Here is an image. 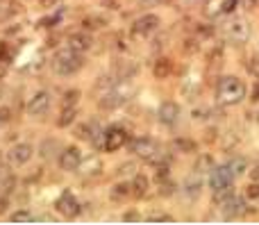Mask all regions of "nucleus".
<instances>
[{
  "label": "nucleus",
  "instance_id": "obj_1",
  "mask_svg": "<svg viewBox=\"0 0 259 225\" xmlns=\"http://www.w3.org/2000/svg\"><path fill=\"white\" fill-rule=\"evenodd\" d=\"M50 69H53L59 78H71V75L80 73V71L84 69V55L66 46V48H62V50H57L53 55V60H50Z\"/></svg>",
  "mask_w": 259,
  "mask_h": 225
},
{
  "label": "nucleus",
  "instance_id": "obj_2",
  "mask_svg": "<svg viewBox=\"0 0 259 225\" xmlns=\"http://www.w3.org/2000/svg\"><path fill=\"white\" fill-rule=\"evenodd\" d=\"M245 93H248L245 84L234 75H225L216 84V96L223 105H239L245 100Z\"/></svg>",
  "mask_w": 259,
  "mask_h": 225
},
{
  "label": "nucleus",
  "instance_id": "obj_3",
  "mask_svg": "<svg viewBox=\"0 0 259 225\" xmlns=\"http://www.w3.org/2000/svg\"><path fill=\"white\" fill-rule=\"evenodd\" d=\"M127 141H130V134H127L125 128H121V125H109L102 132V137H100L98 148L102 152H116V150H121V148H125Z\"/></svg>",
  "mask_w": 259,
  "mask_h": 225
},
{
  "label": "nucleus",
  "instance_id": "obj_4",
  "mask_svg": "<svg viewBox=\"0 0 259 225\" xmlns=\"http://www.w3.org/2000/svg\"><path fill=\"white\" fill-rule=\"evenodd\" d=\"M125 148L134 157H139V159H143V161H150L159 150H162V148H159V143L154 141V139H150V137H134V139H130Z\"/></svg>",
  "mask_w": 259,
  "mask_h": 225
},
{
  "label": "nucleus",
  "instance_id": "obj_5",
  "mask_svg": "<svg viewBox=\"0 0 259 225\" xmlns=\"http://www.w3.org/2000/svg\"><path fill=\"white\" fill-rule=\"evenodd\" d=\"M159 25H162V21H159L157 14H143L132 23L130 34H132V39H148L154 32H159Z\"/></svg>",
  "mask_w": 259,
  "mask_h": 225
},
{
  "label": "nucleus",
  "instance_id": "obj_6",
  "mask_svg": "<svg viewBox=\"0 0 259 225\" xmlns=\"http://www.w3.org/2000/svg\"><path fill=\"white\" fill-rule=\"evenodd\" d=\"M55 211H57L59 216H64V218H75V216L82 214V202L75 198V193L66 189V191H62L59 198L55 200Z\"/></svg>",
  "mask_w": 259,
  "mask_h": 225
},
{
  "label": "nucleus",
  "instance_id": "obj_7",
  "mask_svg": "<svg viewBox=\"0 0 259 225\" xmlns=\"http://www.w3.org/2000/svg\"><path fill=\"white\" fill-rule=\"evenodd\" d=\"M234 180H236V175L232 173L230 164H223V166H214V168L209 171L207 184H209V189H212V193H214V191H221V189H225V187H232Z\"/></svg>",
  "mask_w": 259,
  "mask_h": 225
},
{
  "label": "nucleus",
  "instance_id": "obj_8",
  "mask_svg": "<svg viewBox=\"0 0 259 225\" xmlns=\"http://www.w3.org/2000/svg\"><path fill=\"white\" fill-rule=\"evenodd\" d=\"M59 168L66 171V173H75L77 168L82 166V161H84V157H82V150L77 146H64L62 150H59Z\"/></svg>",
  "mask_w": 259,
  "mask_h": 225
},
{
  "label": "nucleus",
  "instance_id": "obj_9",
  "mask_svg": "<svg viewBox=\"0 0 259 225\" xmlns=\"http://www.w3.org/2000/svg\"><path fill=\"white\" fill-rule=\"evenodd\" d=\"M50 105H53V96H50V91H36L34 96L30 98V102H27V114L32 116V119H41L43 114H48L50 111Z\"/></svg>",
  "mask_w": 259,
  "mask_h": 225
},
{
  "label": "nucleus",
  "instance_id": "obj_10",
  "mask_svg": "<svg viewBox=\"0 0 259 225\" xmlns=\"http://www.w3.org/2000/svg\"><path fill=\"white\" fill-rule=\"evenodd\" d=\"M180 116H182V107L175 100H164L157 109V121L162 125H168V128L180 123Z\"/></svg>",
  "mask_w": 259,
  "mask_h": 225
},
{
  "label": "nucleus",
  "instance_id": "obj_11",
  "mask_svg": "<svg viewBox=\"0 0 259 225\" xmlns=\"http://www.w3.org/2000/svg\"><path fill=\"white\" fill-rule=\"evenodd\" d=\"M225 34L232 43L241 46V43H245L250 39V25L245 23L243 19H232L230 23L225 25Z\"/></svg>",
  "mask_w": 259,
  "mask_h": 225
},
{
  "label": "nucleus",
  "instance_id": "obj_12",
  "mask_svg": "<svg viewBox=\"0 0 259 225\" xmlns=\"http://www.w3.org/2000/svg\"><path fill=\"white\" fill-rule=\"evenodd\" d=\"M32 157H34V146H32V143H25V141L12 146V150L7 152V159L12 166H25Z\"/></svg>",
  "mask_w": 259,
  "mask_h": 225
},
{
  "label": "nucleus",
  "instance_id": "obj_13",
  "mask_svg": "<svg viewBox=\"0 0 259 225\" xmlns=\"http://www.w3.org/2000/svg\"><path fill=\"white\" fill-rule=\"evenodd\" d=\"M221 209H223V218H241V216L248 214V200H245V196L234 193L227 200V205H223Z\"/></svg>",
  "mask_w": 259,
  "mask_h": 225
},
{
  "label": "nucleus",
  "instance_id": "obj_14",
  "mask_svg": "<svg viewBox=\"0 0 259 225\" xmlns=\"http://www.w3.org/2000/svg\"><path fill=\"white\" fill-rule=\"evenodd\" d=\"M75 137L80 139V141L95 143V146H98L100 137H102V128H100L95 121H86V123H80L75 128Z\"/></svg>",
  "mask_w": 259,
  "mask_h": 225
},
{
  "label": "nucleus",
  "instance_id": "obj_15",
  "mask_svg": "<svg viewBox=\"0 0 259 225\" xmlns=\"http://www.w3.org/2000/svg\"><path fill=\"white\" fill-rule=\"evenodd\" d=\"M66 46L84 55V52H89L91 48H93V39H91V32H86V30H77V32H71V34L66 37Z\"/></svg>",
  "mask_w": 259,
  "mask_h": 225
},
{
  "label": "nucleus",
  "instance_id": "obj_16",
  "mask_svg": "<svg viewBox=\"0 0 259 225\" xmlns=\"http://www.w3.org/2000/svg\"><path fill=\"white\" fill-rule=\"evenodd\" d=\"M125 102H127V93L121 91L118 87H114L112 91H107V93H102V96H100L98 105H100V109L112 111V109H118V107H123Z\"/></svg>",
  "mask_w": 259,
  "mask_h": 225
},
{
  "label": "nucleus",
  "instance_id": "obj_17",
  "mask_svg": "<svg viewBox=\"0 0 259 225\" xmlns=\"http://www.w3.org/2000/svg\"><path fill=\"white\" fill-rule=\"evenodd\" d=\"M202 187H204L202 175L193 173L184 180V184H182V196H184L186 200H198L200 193H202Z\"/></svg>",
  "mask_w": 259,
  "mask_h": 225
},
{
  "label": "nucleus",
  "instance_id": "obj_18",
  "mask_svg": "<svg viewBox=\"0 0 259 225\" xmlns=\"http://www.w3.org/2000/svg\"><path fill=\"white\" fill-rule=\"evenodd\" d=\"M112 73L118 82H127V80H132L136 73H139V66H136L132 60H118L116 64H114Z\"/></svg>",
  "mask_w": 259,
  "mask_h": 225
},
{
  "label": "nucleus",
  "instance_id": "obj_19",
  "mask_svg": "<svg viewBox=\"0 0 259 225\" xmlns=\"http://www.w3.org/2000/svg\"><path fill=\"white\" fill-rule=\"evenodd\" d=\"M130 187H132V198H136V200H143L145 196H148L150 191V180L145 178L143 173H134L130 180Z\"/></svg>",
  "mask_w": 259,
  "mask_h": 225
},
{
  "label": "nucleus",
  "instance_id": "obj_20",
  "mask_svg": "<svg viewBox=\"0 0 259 225\" xmlns=\"http://www.w3.org/2000/svg\"><path fill=\"white\" fill-rule=\"evenodd\" d=\"M130 196H132V187H130V182H125V180L114 182L112 189H109V200L112 202H125Z\"/></svg>",
  "mask_w": 259,
  "mask_h": 225
},
{
  "label": "nucleus",
  "instance_id": "obj_21",
  "mask_svg": "<svg viewBox=\"0 0 259 225\" xmlns=\"http://www.w3.org/2000/svg\"><path fill=\"white\" fill-rule=\"evenodd\" d=\"M173 73V62L168 57H157L152 64V75L154 80H168Z\"/></svg>",
  "mask_w": 259,
  "mask_h": 225
},
{
  "label": "nucleus",
  "instance_id": "obj_22",
  "mask_svg": "<svg viewBox=\"0 0 259 225\" xmlns=\"http://www.w3.org/2000/svg\"><path fill=\"white\" fill-rule=\"evenodd\" d=\"M173 150L182 152V155H193V152H198V143L189 137H175L173 139Z\"/></svg>",
  "mask_w": 259,
  "mask_h": 225
},
{
  "label": "nucleus",
  "instance_id": "obj_23",
  "mask_svg": "<svg viewBox=\"0 0 259 225\" xmlns=\"http://www.w3.org/2000/svg\"><path fill=\"white\" fill-rule=\"evenodd\" d=\"M102 28H107V19L100 14H89L82 19V30H86V32H95Z\"/></svg>",
  "mask_w": 259,
  "mask_h": 225
},
{
  "label": "nucleus",
  "instance_id": "obj_24",
  "mask_svg": "<svg viewBox=\"0 0 259 225\" xmlns=\"http://www.w3.org/2000/svg\"><path fill=\"white\" fill-rule=\"evenodd\" d=\"M59 150H62V146H59L57 139H43V141H41V146H39L41 159H53Z\"/></svg>",
  "mask_w": 259,
  "mask_h": 225
},
{
  "label": "nucleus",
  "instance_id": "obj_25",
  "mask_svg": "<svg viewBox=\"0 0 259 225\" xmlns=\"http://www.w3.org/2000/svg\"><path fill=\"white\" fill-rule=\"evenodd\" d=\"M223 60H225V43H214L212 50L207 52V64L209 66H221Z\"/></svg>",
  "mask_w": 259,
  "mask_h": 225
},
{
  "label": "nucleus",
  "instance_id": "obj_26",
  "mask_svg": "<svg viewBox=\"0 0 259 225\" xmlns=\"http://www.w3.org/2000/svg\"><path fill=\"white\" fill-rule=\"evenodd\" d=\"M77 119V105H71V107H62V114L57 119V128H68L73 125Z\"/></svg>",
  "mask_w": 259,
  "mask_h": 225
},
{
  "label": "nucleus",
  "instance_id": "obj_27",
  "mask_svg": "<svg viewBox=\"0 0 259 225\" xmlns=\"http://www.w3.org/2000/svg\"><path fill=\"white\" fill-rule=\"evenodd\" d=\"M114 87H118V80L114 78V73L112 75H100L98 80H95V84H93V89H95V93H107V91H112Z\"/></svg>",
  "mask_w": 259,
  "mask_h": 225
},
{
  "label": "nucleus",
  "instance_id": "obj_28",
  "mask_svg": "<svg viewBox=\"0 0 259 225\" xmlns=\"http://www.w3.org/2000/svg\"><path fill=\"white\" fill-rule=\"evenodd\" d=\"M214 166H216V164H214V157L204 152V155H198V159H195V168H193V171H195V173H200V175H204V173L209 175V171H212Z\"/></svg>",
  "mask_w": 259,
  "mask_h": 225
},
{
  "label": "nucleus",
  "instance_id": "obj_29",
  "mask_svg": "<svg viewBox=\"0 0 259 225\" xmlns=\"http://www.w3.org/2000/svg\"><path fill=\"white\" fill-rule=\"evenodd\" d=\"M227 164H230L232 173H234L236 178H241V175L248 173V159H245V157H241V155H234L230 161H227Z\"/></svg>",
  "mask_w": 259,
  "mask_h": 225
},
{
  "label": "nucleus",
  "instance_id": "obj_30",
  "mask_svg": "<svg viewBox=\"0 0 259 225\" xmlns=\"http://www.w3.org/2000/svg\"><path fill=\"white\" fill-rule=\"evenodd\" d=\"M234 193H236V189H234V184H232V187H225V189H221V191H214L212 200L216 202L218 207H223V205H227V200H230Z\"/></svg>",
  "mask_w": 259,
  "mask_h": 225
},
{
  "label": "nucleus",
  "instance_id": "obj_31",
  "mask_svg": "<svg viewBox=\"0 0 259 225\" xmlns=\"http://www.w3.org/2000/svg\"><path fill=\"white\" fill-rule=\"evenodd\" d=\"M80 96H82V93L77 91V89H68V91H64V96H62V107L77 105V102H80Z\"/></svg>",
  "mask_w": 259,
  "mask_h": 225
},
{
  "label": "nucleus",
  "instance_id": "obj_32",
  "mask_svg": "<svg viewBox=\"0 0 259 225\" xmlns=\"http://www.w3.org/2000/svg\"><path fill=\"white\" fill-rule=\"evenodd\" d=\"M175 189H177V184H173L171 180H164V182H157V193L159 196H173L175 193Z\"/></svg>",
  "mask_w": 259,
  "mask_h": 225
},
{
  "label": "nucleus",
  "instance_id": "obj_33",
  "mask_svg": "<svg viewBox=\"0 0 259 225\" xmlns=\"http://www.w3.org/2000/svg\"><path fill=\"white\" fill-rule=\"evenodd\" d=\"M243 196H245V200H259V182L257 180H250L245 191H243Z\"/></svg>",
  "mask_w": 259,
  "mask_h": 225
},
{
  "label": "nucleus",
  "instance_id": "obj_34",
  "mask_svg": "<svg viewBox=\"0 0 259 225\" xmlns=\"http://www.w3.org/2000/svg\"><path fill=\"white\" fill-rule=\"evenodd\" d=\"M184 52L186 55H195V52H200V39L198 37H189V39H184Z\"/></svg>",
  "mask_w": 259,
  "mask_h": 225
},
{
  "label": "nucleus",
  "instance_id": "obj_35",
  "mask_svg": "<svg viewBox=\"0 0 259 225\" xmlns=\"http://www.w3.org/2000/svg\"><path fill=\"white\" fill-rule=\"evenodd\" d=\"M62 19H64V14L62 12H57V14H50V16H45V19H41L39 25L41 28H55V25L62 23Z\"/></svg>",
  "mask_w": 259,
  "mask_h": 225
},
{
  "label": "nucleus",
  "instance_id": "obj_36",
  "mask_svg": "<svg viewBox=\"0 0 259 225\" xmlns=\"http://www.w3.org/2000/svg\"><path fill=\"white\" fill-rule=\"evenodd\" d=\"M145 220H150V223H168V220H173V216L166 214V211H152V214L145 216Z\"/></svg>",
  "mask_w": 259,
  "mask_h": 225
},
{
  "label": "nucleus",
  "instance_id": "obj_37",
  "mask_svg": "<svg viewBox=\"0 0 259 225\" xmlns=\"http://www.w3.org/2000/svg\"><path fill=\"white\" fill-rule=\"evenodd\" d=\"M195 32H198V39H212L214 25H209V23H198V25H195Z\"/></svg>",
  "mask_w": 259,
  "mask_h": 225
},
{
  "label": "nucleus",
  "instance_id": "obj_38",
  "mask_svg": "<svg viewBox=\"0 0 259 225\" xmlns=\"http://www.w3.org/2000/svg\"><path fill=\"white\" fill-rule=\"evenodd\" d=\"M16 5H0V23H5V21H9L12 16H16Z\"/></svg>",
  "mask_w": 259,
  "mask_h": 225
},
{
  "label": "nucleus",
  "instance_id": "obj_39",
  "mask_svg": "<svg viewBox=\"0 0 259 225\" xmlns=\"http://www.w3.org/2000/svg\"><path fill=\"white\" fill-rule=\"evenodd\" d=\"M9 218L16 220V223H18V220H34V216H32L27 209H18V211H14V214L9 216Z\"/></svg>",
  "mask_w": 259,
  "mask_h": 225
},
{
  "label": "nucleus",
  "instance_id": "obj_40",
  "mask_svg": "<svg viewBox=\"0 0 259 225\" xmlns=\"http://www.w3.org/2000/svg\"><path fill=\"white\" fill-rule=\"evenodd\" d=\"M248 71H250V75H254V78H259V55H254L252 60L248 62Z\"/></svg>",
  "mask_w": 259,
  "mask_h": 225
},
{
  "label": "nucleus",
  "instance_id": "obj_41",
  "mask_svg": "<svg viewBox=\"0 0 259 225\" xmlns=\"http://www.w3.org/2000/svg\"><path fill=\"white\" fill-rule=\"evenodd\" d=\"M134 173H136L134 164H123L121 168H118V175H134Z\"/></svg>",
  "mask_w": 259,
  "mask_h": 225
},
{
  "label": "nucleus",
  "instance_id": "obj_42",
  "mask_svg": "<svg viewBox=\"0 0 259 225\" xmlns=\"http://www.w3.org/2000/svg\"><path fill=\"white\" fill-rule=\"evenodd\" d=\"M123 220H141V214L139 211H125V214H123Z\"/></svg>",
  "mask_w": 259,
  "mask_h": 225
},
{
  "label": "nucleus",
  "instance_id": "obj_43",
  "mask_svg": "<svg viewBox=\"0 0 259 225\" xmlns=\"http://www.w3.org/2000/svg\"><path fill=\"white\" fill-rule=\"evenodd\" d=\"M9 114H12V111H9L7 107H5V109H0V123H5V121H9Z\"/></svg>",
  "mask_w": 259,
  "mask_h": 225
},
{
  "label": "nucleus",
  "instance_id": "obj_44",
  "mask_svg": "<svg viewBox=\"0 0 259 225\" xmlns=\"http://www.w3.org/2000/svg\"><path fill=\"white\" fill-rule=\"evenodd\" d=\"M7 75V62H0V80Z\"/></svg>",
  "mask_w": 259,
  "mask_h": 225
},
{
  "label": "nucleus",
  "instance_id": "obj_45",
  "mask_svg": "<svg viewBox=\"0 0 259 225\" xmlns=\"http://www.w3.org/2000/svg\"><path fill=\"white\" fill-rule=\"evenodd\" d=\"M250 180H257L259 182V166H254V168L250 171Z\"/></svg>",
  "mask_w": 259,
  "mask_h": 225
},
{
  "label": "nucleus",
  "instance_id": "obj_46",
  "mask_svg": "<svg viewBox=\"0 0 259 225\" xmlns=\"http://www.w3.org/2000/svg\"><path fill=\"white\" fill-rule=\"evenodd\" d=\"M252 100H257V102H259V82L254 84V89H252Z\"/></svg>",
  "mask_w": 259,
  "mask_h": 225
},
{
  "label": "nucleus",
  "instance_id": "obj_47",
  "mask_svg": "<svg viewBox=\"0 0 259 225\" xmlns=\"http://www.w3.org/2000/svg\"><path fill=\"white\" fill-rule=\"evenodd\" d=\"M0 5H14V0H0Z\"/></svg>",
  "mask_w": 259,
  "mask_h": 225
},
{
  "label": "nucleus",
  "instance_id": "obj_48",
  "mask_svg": "<svg viewBox=\"0 0 259 225\" xmlns=\"http://www.w3.org/2000/svg\"><path fill=\"white\" fill-rule=\"evenodd\" d=\"M157 3H171V0H157Z\"/></svg>",
  "mask_w": 259,
  "mask_h": 225
}]
</instances>
